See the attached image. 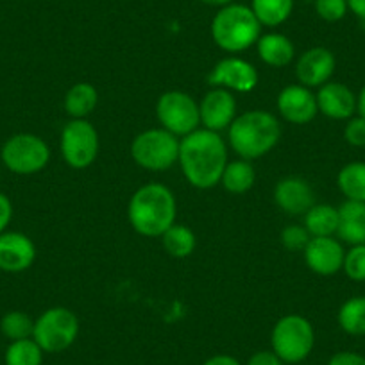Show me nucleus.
<instances>
[{
	"label": "nucleus",
	"mask_w": 365,
	"mask_h": 365,
	"mask_svg": "<svg viewBox=\"0 0 365 365\" xmlns=\"http://www.w3.org/2000/svg\"><path fill=\"white\" fill-rule=\"evenodd\" d=\"M179 165L192 187L208 190L219 185L227 165L222 136L210 129H195L179 142Z\"/></svg>",
	"instance_id": "f257e3e1"
},
{
	"label": "nucleus",
	"mask_w": 365,
	"mask_h": 365,
	"mask_svg": "<svg viewBox=\"0 0 365 365\" xmlns=\"http://www.w3.org/2000/svg\"><path fill=\"white\" fill-rule=\"evenodd\" d=\"M175 197L172 190L161 182H147L133 194L128 217L133 230L143 237H161L175 224Z\"/></svg>",
	"instance_id": "f03ea898"
},
{
	"label": "nucleus",
	"mask_w": 365,
	"mask_h": 365,
	"mask_svg": "<svg viewBox=\"0 0 365 365\" xmlns=\"http://www.w3.org/2000/svg\"><path fill=\"white\" fill-rule=\"evenodd\" d=\"M282 138V124L263 110L245 111L227 129V140L242 160H258L269 154Z\"/></svg>",
	"instance_id": "7ed1b4c3"
},
{
	"label": "nucleus",
	"mask_w": 365,
	"mask_h": 365,
	"mask_svg": "<svg viewBox=\"0 0 365 365\" xmlns=\"http://www.w3.org/2000/svg\"><path fill=\"white\" fill-rule=\"evenodd\" d=\"M262 24L252 13L251 6L231 4L224 6L217 11L212 20V38L224 52L247 51L262 36Z\"/></svg>",
	"instance_id": "20e7f679"
},
{
	"label": "nucleus",
	"mask_w": 365,
	"mask_h": 365,
	"mask_svg": "<svg viewBox=\"0 0 365 365\" xmlns=\"http://www.w3.org/2000/svg\"><path fill=\"white\" fill-rule=\"evenodd\" d=\"M270 344L285 364H299L310 356L315 346L314 326L303 315H285L274 324Z\"/></svg>",
	"instance_id": "39448f33"
},
{
	"label": "nucleus",
	"mask_w": 365,
	"mask_h": 365,
	"mask_svg": "<svg viewBox=\"0 0 365 365\" xmlns=\"http://www.w3.org/2000/svg\"><path fill=\"white\" fill-rule=\"evenodd\" d=\"M79 335V319L65 307L45 310L34 321L33 339L43 353H61L76 342Z\"/></svg>",
	"instance_id": "423d86ee"
},
{
	"label": "nucleus",
	"mask_w": 365,
	"mask_h": 365,
	"mask_svg": "<svg viewBox=\"0 0 365 365\" xmlns=\"http://www.w3.org/2000/svg\"><path fill=\"white\" fill-rule=\"evenodd\" d=\"M179 142L181 140L167 129H147L133 140L131 156L145 170H168L179 160Z\"/></svg>",
	"instance_id": "0eeeda50"
},
{
	"label": "nucleus",
	"mask_w": 365,
	"mask_h": 365,
	"mask_svg": "<svg viewBox=\"0 0 365 365\" xmlns=\"http://www.w3.org/2000/svg\"><path fill=\"white\" fill-rule=\"evenodd\" d=\"M2 161L13 174L31 175L43 170L51 160V149L43 138L31 133H19L2 145Z\"/></svg>",
	"instance_id": "6e6552de"
},
{
	"label": "nucleus",
	"mask_w": 365,
	"mask_h": 365,
	"mask_svg": "<svg viewBox=\"0 0 365 365\" xmlns=\"http://www.w3.org/2000/svg\"><path fill=\"white\" fill-rule=\"evenodd\" d=\"M156 115L163 129L175 136L190 135L201 124L199 104L195 103L194 97L179 90L165 91L158 99Z\"/></svg>",
	"instance_id": "1a4fd4ad"
},
{
	"label": "nucleus",
	"mask_w": 365,
	"mask_h": 365,
	"mask_svg": "<svg viewBox=\"0 0 365 365\" xmlns=\"http://www.w3.org/2000/svg\"><path fill=\"white\" fill-rule=\"evenodd\" d=\"M99 154V133L86 118H73L61 131V156L72 168H86Z\"/></svg>",
	"instance_id": "9d476101"
},
{
	"label": "nucleus",
	"mask_w": 365,
	"mask_h": 365,
	"mask_svg": "<svg viewBox=\"0 0 365 365\" xmlns=\"http://www.w3.org/2000/svg\"><path fill=\"white\" fill-rule=\"evenodd\" d=\"M208 81L215 88L247 93V91L255 90L258 84V72L249 61L231 56V58H224L217 63Z\"/></svg>",
	"instance_id": "9b49d317"
},
{
	"label": "nucleus",
	"mask_w": 365,
	"mask_h": 365,
	"mask_svg": "<svg viewBox=\"0 0 365 365\" xmlns=\"http://www.w3.org/2000/svg\"><path fill=\"white\" fill-rule=\"evenodd\" d=\"M279 115L287 122L296 125H304L314 120L319 113L317 97L312 93L310 88L303 84H290L279 91L276 101Z\"/></svg>",
	"instance_id": "f8f14e48"
},
{
	"label": "nucleus",
	"mask_w": 365,
	"mask_h": 365,
	"mask_svg": "<svg viewBox=\"0 0 365 365\" xmlns=\"http://www.w3.org/2000/svg\"><path fill=\"white\" fill-rule=\"evenodd\" d=\"M304 263L312 272L319 276H333L344 265V251L340 240L333 237H312L303 251Z\"/></svg>",
	"instance_id": "ddd939ff"
},
{
	"label": "nucleus",
	"mask_w": 365,
	"mask_h": 365,
	"mask_svg": "<svg viewBox=\"0 0 365 365\" xmlns=\"http://www.w3.org/2000/svg\"><path fill=\"white\" fill-rule=\"evenodd\" d=\"M199 113H201V124L205 125V129L220 133L224 129H230V125L237 118V101L230 90L213 88L202 97L199 104Z\"/></svg>",
	"instance_id": "4468645a"
},
{
	"label": "nucleus",
	"mask_w": 365,
	"mask_h": 365,
	"mask_svg": "<svg viewBox=\"0 0 365 365\" xmlns=\"http://www.w3.org/2000/svg\"><path fill=\"white\" fill-rule=\"evenodd\" d=\"M335 56L326 47H314L304 51L296 63V77L307 88H321L331 79L335 72Z\"/></svg>",
	"instance_id": "2eb2a0df"
},
{
	"label": "nucleus",
	"mask_w": 365,
	"mask_h": 365,
	"mask_svg": "<svg viewBox=\"0 0 365 365\" xmlns=\"http://www.w3.org/2000/svg\"><path fill=\"white\" fill-rule=\"evenodd\" d=\"M36 259V247L27 235L19 231L0 233V270L4 272H24Z\"/></svg>",
	"instance_id": "dca6fc26"
},
{
	"label": "nucleus",
	"mask_w": 365,
	"mask_h": 365,
	"mask_svg": "<svg viewBox=\"0 0 365 365\" xmlns=\"http://www.w3.org/2000/svg\"><path fill=\"white\" fill-rule=\"evenodd\" d=\"M274 201L289 215H304L315 205V194L307 179L289 175L279 179L274 188Z\"/></svg>",
	"instance_id": "f3484780"
},
{
	"label": "nucleus",
	"mask_w": 365,
	"mask_h": 365,
	"mask_svg": "<svg viewBox=\"0 0 365 365\" xmlns=\"http://www.w3.org/2000/svg\"><path fill=\"white\" fill-rule=\"evenodd\" d=\"M319 113L331 120H349L356 113V96L349 86L328 81L317 91Z\"/></svg>",
	"instance_id": "a211bd4d"
},
{
	"label": "nucleus",
	"mask_w": 365,
	"mask_h": 365,
	"mask_svg": "<svg viewBox=\"0 0 365 365\" xmlns=\"http://www.w3.org/2000/svg\"><path fill=\"white\" fill-rule=\"evenodd\" d=\"M336 237L349 245L365 244V202L346 201L340 205Z\"/></svg>",
	"instance_id": "6ab92c4d"
},
{
	"label": "nucleus",
	"mask_w": 365,
	"mask_h": 365,
	"mask_svg": "<svg viewBox=\"0 0 365 365\" xmlns=\"http://www.w3.org/2000/svg\"><path fill=\"white\" fill-rule=\"evenodd\" d=\"M256 48H258V56L265 65L274 66V68H282L292 63L294 56H296V48L294 43L279 33H269L259 36L256 41Z\"/></svg>",
	"instance_id": "aec40b11"
},
{
	"label": "nucleus",
	"mask_w": 365,
	"mask_h": 365,
	"mask_svg": "<svg viewBox=\"0 0 365 365\" xmlns=\"http://www.w3.org/2000/svg\"><path fill=\"white\" fill-rule=\"evenodd\" d=\"M99 103V91L90 83H76L65 96V111L72 118H86Z\"/></svg>",
	"instance_id": "412c9836"
},
{
	"label": "nucleus",
	"mask_w": 365,
	"mask_h": 365,
	"mask_svg": "<svg viewBox=\"0 0 365 365\" xmlns=\"http://www.w3.org/2000/svg\"><path fill=\"white\" fill-rule=\"evenodd\" d=\"M336 185L346 201L365 202V161H351L340 168Z\"/></svg>",
	"instance_id": "4be33fe9"
},
{
	"label": "nucleus",
	"mask_w": 365,
	"mask_h": 365,
	"mask_svg": "<svg viewBox=\"0 0 365 365\" xmlns=\"http://www.w3.org/2000/svg\"><path fill=\"white\" fill-rule=\"evenodd\" d=\"M304 227L310 237H333L339 227V208L331 205H314L304 213Z\"/></svg>",
	"instance_id": "5701e85b"
},
{
	"label": "nucleus",
	"mask_w": 365,
	"mask_h": 365,
	"mask_svg": "<svg viewBox=\"0 0 365 365\" xmlns=\"http://www.w3.org/2000/svg\"><path fill=\"white\" fill-rule=\"evenodd\" d=\"M255 179L256 172L255 167L251 165V161L237 160L226 165L220 182H222V187L226 188L230 194L240 195L251 190L252 185H255Z\"/></svg>",
	"instance_id": "b1692460"
},
{
	"label": "nucleus",
	"mask_w": 365,
	"mask_h": 365,
	"mask_svg": "<svg viewBox=\"0 0 365 365\" xmlns=\"http://www.w3.org/2000/svg\"><path fill=\"white\" fill-rule=\"evenodd\" d=\"M251 9L262 26L278 27L292 15L294 0H251Z\"/></svg>",
	"instance_id": "393cba45"
},
{
	"label": "nucleus",
	"mask_w": 365,
	"mask_h": 365,
	"mask_svg": "<svg viewBox=\"0 0 365 365\" xmlns=\"http://www.w3.org/2000/svg\"><path fill=\"white\" fill-rule=\"evenodd\" d=\"M163 247L172 258H188L195 251L197 238L188 226L182 224H172L163 235H161Z\"/></svg>",
	"instance_id": "a878e982"
},
{
	"label": "nucleus",
	"mask_w": 365,
	"mask_h": 365,
	"mask_svg": "<svg viewBox=\"0 0 365 365\" xmlns=\"http://www.w3.org/2000/svg\"><path fill=\"white\" fill-rule=\"evenodd\" d=\"M336 321H339L340 329L347 335H365V296H354L344 301Z\"/></svg>",
	"instance_id": "bb28decb"
},
{
	"label": "nucleus",
	"mask_w": 365,
	"mask_h": 365,
	"mask_svg": "<svg viewBox=\"0 0 365 365\" xmlns=\"http://www.w3.org/2000/svg\"><path fill=\"white\" fill-rule=\"evenodd\" d=\"M6 365H41L43 349L34 342V339L15 340L8 346L4 354Z\"/></svg>",
	"instance_id": "cd10ccee"
},
{
	"label": "nucleus",
	"mask_w": 365,
	"mask_h": 365,
	"mask_svg": "<svg viewBox=\"0 0 365 365\" xmlns=\"http://www.w3.org/2000/svg\"><path fill=\"white\" fill-rule=\"evenodd\" d=\"M33 329H34V321L26 314V312L13 310L2 317L0 321V331L6 339H9L11 342L15 340H24V339H33Z\"/></svg>",
	"instance_id": "c85d7f7f"
},
{
	"label": "nucleus",
	"mask_w": 365,
	"mask_h": 365,
	"mask_svg": "<svg viewBox=\"0 0 365 365\" xmlns=\"http://www.w3.org/2000/svg\"><path fill=\"white\" fill-rule=\"evenodd\" d=\"M342 270L353 282H365V244L351 245L349 251H346Z\"/></svg>",
	"instance_id": "c756f323"
},
{
	"label": "nucleus",
	"mask_w": 365,
	"mask_h": 365,
	"mask_svg": "<svg viewBox=\"0 0 365 365\" xmlns=\"http://www.w3.org/2000/svg\"><path fill=\"white\" fill-rule=\"evenodd\" d=\"M347 11V0H315V13L324 22H340Z\"/></svg>",
	"instance_id": "7c9ffc66"
},
{
	"label": "nucleus",
	"mask_w": 365,
	"mask_h": 365,
	"mask_svg": "<svg viewBox=\"0 0 365 365\" xmlns=\"http://www.w3.org/2000/svg\"><path fill=\"white\" fill-rule=\"evenodd\" d=\"M310 238V233H308V230L304 226H296V224H292V226L285 227V230L282 231V244L292 252L304 251V247L308 245Z\"/></svg>",
	"instance_id": "2f4dec72"
},
{
	"label": "nucleus",
	"mask_w": 365,
	"mask_h": 365,
	"mask_svg": "<svg viewBox=\"0 0 365 365\" xmlns=\"http://www.w3.org/2000/svg\"><path fill=\"white\" fill-rule=\"evenodd\" d=\"M344 138L353 147H365V118L351 117L344 128Z\"/></svg>",
	"instance_id": "473e14b6"
},
{
	"label": "nucleus",
	"mask_w": 365,
	"mask_h": 365,
	"mask_svg": "<svg viewBox=\"0 0 365 365\" xmlns=\"http://www.w3.org/2000/svg\"><path fill=\"white\" fill-rule=\"evenodd\" d=\"M328 365H365V356L353 351H340L329 358Z\"/></svg>",
	"instance_id": "72a5a7b5"
},
{
	"label": "nucleus",
	"mask_w": 365,
	"mask_h": 365,
	"mask_svg": "<svg viewBox=\"0 0 365 365\" xmlns=\"http://www.w3.org/2000/svg\"><path fill=\"white\" fill-rule=\"evenodd\" d=\"M247 365H285L274 351H258L247 360Z\"/></svg>",
	"instance_id": "f704fd0d"
},
{
	"label": "nucleus",
	"mask_w": 365,
	"mask_h": 365,
	"mask_svg": "<svg viewBox=\"0 0 365 365\" xmlns=\"http://www.w3.org/2000/svg\"><path fill=\"white\" fill-rule=\"evenodd\" d=\"M13 219V205L8 195L0 194V233H4Z\"/></svg>",
	"instance_id": "c9c22d12"
},
{
	"label": "nucleus",
	"mask_w": 365,
	"mask_h": 365,
	"mask_svg": "<svg viewBox=\"0 0 365 365\" xmlns=\"http://www.w3.org/2000/svg\"><path fill=\"white\" fill-rule=\"evenodd\" d=\"M202 365H242L240 361L237 360L231 354H215V356L208 358Z\"/></svg>",
	"instance_id": "e433bc0d"
},
{
	"label": "nucleus",
	"mask_w": 365,
	"mask_h": 365,
	"mask_svg": "<svg viewBox=\"0 0 365 365\" xmlns=\"http://www.w3.org/2000/svg\"><path fill=\"white\" fill-rule=\"evenodd\" d=\"M347 9L365 22V0H347Z\"/></svg>",
	"instance_id": "4c0bfd02"
},
{
	"label": "nucleus",
	"mask_w": 365,
	"mask_h": 365,
	"mask_svg": "<svg viewBox=\"0 0 365 365\" xmlns=\"http://www.w3.org/2000/svg\"><path fill=\"white\" fill-rule=\"evenodd\" d=\"M356 113L365 118V86L361 88L360 93L356 96Z\"/></svg>",
	"instance_id": "58836bf2"
},
{
	"label": "nucleus",
	"mask_w": 365,
	"mask_h": 365,
	"mask_svg": "<svg viewBox=\"0 0 365 365\" xmlns=\"http://www.w3.org/2000/svg\"><path fill=\"white\" fill-rule=\"evenodd\" d=\"M202 4H206V6H213V8H224V6H227V4H231V2H233V0H201Z\"/></svg>",
	"instance_id": "ea45409f"
}]
</instances>
